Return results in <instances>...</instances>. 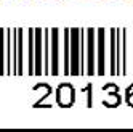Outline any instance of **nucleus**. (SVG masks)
<instances>
[{"mask_svg": "<svg viewBox=\"0 0 133 132\" xmlns=\"http://www.w3.org/2000/svg\"><path fill=\"white\" fill-rule=\"evenodd\" d=\"M72 100V89L68 86H63L59 89V103L61 105H69Z\"/></svg>", "mask_w": 133, "mask_h": 132, "instance_id": "obj_1", "label": "nucleus"}]
</instances>
